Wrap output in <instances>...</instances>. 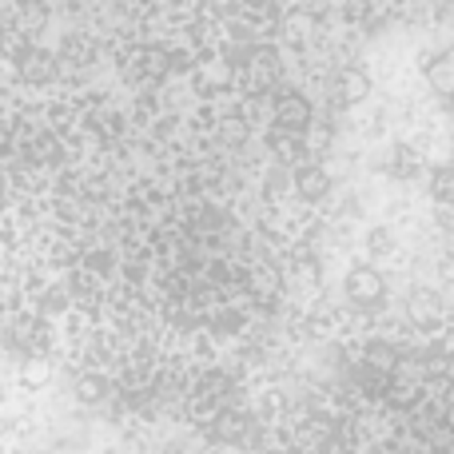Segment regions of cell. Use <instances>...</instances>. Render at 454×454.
<instances>
[{
  "label": "cell",
  "instance_id": "obj_12",
  "mask_svg": "<svg viewBox=\"0 0 454 454\" xmlns=\"http://www.w3.org/2000/svg\"><path fill=\"white\" fill-rule=\"evenodd\" d=\"M44 379H48V363H40V359L24 363V383H28V387H40Z\"/></svg>",
  "mask_w": 454,
  "mask_h": 454
},
{
  "label": "cell",
  "instance_id": "obj_9",
  "mask_svg": "<svg viewBox=\"0 0 454 454\" xmlns=\"http://www.w3.org/2000/svg\"><path fill=\"white\" fill-rule=\"evenodd\" d=\"M247 431H251L247 415H220V423H215V439L223 442H239Z\"/></svg>",
  "mask_w": 454,
  "mask_h": 454
},
{
  "label": "cell",
  "instance_id": "obj_11",
  "mask_svg": "<svg viewBox=\"0 0 454 454\" xmlns=\"http://www.w3.org/2000/svg\"><path fill=\"white\" fill-rule=\"evenodd\" d=\"M431 192H434V200H439V207H447V200H450V168H439V172H434Z\"/></svg>",
  "mask_w": 454,
  "mask_h": 454
},
{
  "label": "cell",
  "instance_id": "obj_3",
  "mask_svg": "<svg viewBox=\"0 0 454 454\" xmlns=\"http://www.w3.org/2000/svg\"><path fill=\"white\" fill-rule=\"evenodd\" d=\"M407 319L415 323V327H439V323H442V299H439V291H431V287L411 291Z\"/></svg>",
  "mask_w": 454,
  "mask_h": 454
},
{
  "label": "cell",
  "instance_id": "obj_2",
  "mask_svg": "<svg viewBox=\"0 0 454 454\" xmlns=\"http://www.w3.org/2000/svg\"><path fill=\"white\" fill-rule=\"evenodd\" d=\"M311 128V100L299 92H283L275 96V132L299 136Z\"/></svg>",
  "mask_w": 454,
  "mask_h": 454
},
{
  "label": "cell",
  "instance_id": "obj_7",
  "mask_svg": "<svg viewBox=\"0 0 454 454\" xmlns=\"http://www.w3.org/2000/svg\"><path fill=\"white\" fill-rule=\"evenodd\" d=\"M20 76L32 80V84H40V80L52 76V56L40 52V48H28V52L20 56Z\"/></svg>",
  "mask_w": 454,
  "mask_h": 454
},
{
  "label": "cell",
  "instance_id": "obj_13",
  "mask_svg": "<svg viewBox=\"0 0 454 454\" xmlns=\"http://www.w3.org/2000/svg\"><path fill=\"white\" fill-rule=\"evenodd\" d=\"M367 359L375 363V367H391V363H395V351H391V347H387V343H371Z\"/></svg>",
  "mask_w": 454,
  "mask_h": 454
},
{
  "label": "cell",
  "instance_id": "obj_8",
  "mask_svg": "<svg viewBox=\"0 0 454 454\" xmlns=\"http://www.w3.org/2000/svg\"><path fill=\"white\" fill-rule=\"evenodd\" d=\"M72 395H76L84 407H96V403L108 399V383H104V375H80L76 387H72Z\"/></svg>",
  "mask_w": 454,
  "mask_h": 454
},
{
  "label": "cell",
  "instance_id": "obj_14",
  "mask_svg": "<svg viewBox=\"0 0 454 454\" xmlns=\"http://www.w3.org/2000/svg\"><path fill=\"white\" fill-rule=\"evenodd\" d=\"M8 431V419H0V434H4Z\"/></svg>",
  "mask_w": 454,
  "mask_h": 454
},
{
  "label": "cell",
  "instance_id": "obj_5",
  "mask_svg": "<svg viewBox=\"0 0 454 454\" xmlns=\"http://www.w3.org/2000/svg\"><path fill=\"white\" fill-rule=\"evenodd\" d=\"M327 192H331V176L323 172V168L307 164V168H299V172H295V196H299V200L315 204V200H323Z\"/></svg>",
  "mask_w": 454,
  "mask_h": 454
},
{
  "label": "cell",
  "instance_id": "obj_15",
  "mask_svg": "<svg viewBox=\"0 0 454 454\" xmlns=\"http://www.w3.org/2000/svg\"><path fill=\"white\" fill-rule=\"evenodd\" d=\"M0 399H4V387H0Z\"/></svg>",
  "mask_w": 454,
  "mask_h": 454
},
{
  "label": "cell",
  "instance_id": "obj_1",
  "mask_svg": "<svg viewBox=\"0 0 454 454\" xmlns=\"http://www.w3.org/2000/svg\"><path fill=\"white\" fill-rule=\"evenodd\" d=\"M347 299H351L355 307H379L387 299V279H383V271H375V267H367V263H359V267H351L347 271Z\"/></svg>",
  "mask_w": 454,
  "mask_h": 454
},
{
  "label": "cell",
  "instance_id": "obj_4",
  "mask_svg": "<svg viewBox=\"0 0 454 454\" xmlns=\"http://www.w3.org/2000/svg\"><path fill=\"white\" fill-rule=\"evenodd\" d=\"M371 96V76L363 68H343L335 76V100L339 104H363Z\"/></svg>",
  "mask_w": 454,
  "mask_h": 454
},
{
  "label": "cell",
  "instance_id": "obj_6",
  "mask_svg": "<svg viewBox=\"0 0 454 454\" xmlns=\"http://www.w3.org/2000/svg\"><path fill=\"white\" fill-rule=\"evenodd\" d=\"M427 80H431V88L439 96H450L454 92V52H439L431 64H427Z\"/></svg>",
  "mask_w": 454,
  "mask_h": 454
},
{
  "label": "cell",
  "instance_id": "obj_10",
  "mask_svg": "<svg viewBox=\"0 0 454 454\" xmlns=\"http://www.w3.org/2000/svg\"><path fill=\"white\" fill-rule=\"evenodd\" d=\"M367 251L371 255H391L395 251V235H391V227H371V235H367Z\"/></svg>",
  "mask_w": 454,
  "mask_h": 454
}]
</instances>
